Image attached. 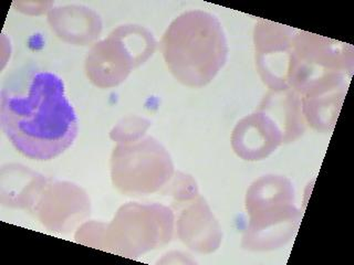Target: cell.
I'll return each mask as SVG.
<instances>
[{
  "label": "cell",
  "instance_id": "cell-7",
  "mask_svg": "<svg viewBox=\"0 0 354 265\" xmlns=\"http://www.w3.org/2000/svg\"><path fill=\"white\" fill-rule=\"evenodd\" d=\"M173 213L163 206L127 204L111 224L113 251L127 257H138L171 240Z\"/></svg>",
  "mask_w": 354,
  "mask_h": 265
},
{
  "label": "cell",
  "instance_id": "cell-8",
  "mask_svg": "<svg viewBox=\"0 0 354 265\" xmlns=\"http://www.w3.org/2000/svg\"><path fill=\"white\" fill-rule=\"evenodd\" d=\"M297 31L288 26L263 19H260L254 28L258 72L272 91H285L290 88L288 77Z\"/></svg>",
  "mask_w": 354,
  "mask_h": 265
},
{
  "label": "cell",
  "instance_id": "cell-4",
  "mask_svg": "<svg viewBox=\"0 0 354 265\" xmlns=\"http://www.w3.org/2000/svg\"><path fill=\"white\" fill-rule=\"evenodd\" d=\"M354 70L350 44L297 31L293 40L288 84L301 97L348 90Z\"/></svg>",
  "mask_w": 354,
  "mask_h": 265
},
{
  "label": "cell",
  "instance_id": "cell-11",
  "mask_svg": "<svg viewBox=\"0 0 354 265\" xmlns=\"http://www.w3.org/2000/svg\"><path fill=\"white\" fill-rule=\"evenodd\" d=\"M180 235L184 242L199 252L214 251L221 241L218 226L205 202L193 206L182 215Z\"/></svg>",
  "mask_w": 354,
  "mask_h": 265
},
{
  "label": "cell",
  "instance_id": "cell-2",
  "mask_svg": "<svg viewBox=\"0 0 354 265\" xmlns=\"http://www.w3.org/2000/svg\"><path fill=\"white\" fill-rule=\"evenodd\" d=\"M160 49L171 75L189 88L207 86L228 57L221 21L204 10L186 11L175 18L164 33Z\"/></svg>",
  "mask_w": 354,
  "mask_h": 265
},
{
  "label": "cell",
  "instance_id": "cell-9",
  "mask_svg": "<svg viewBox=\"0 0 354 265\" xmlns=\"http://www.w3.org/2000/svg\"><path fill=\"white\" fill-rule=\"evenodd\" d=\"M283 143V134L270 116L258 110L238 121L232 146L243 160L257 161L269 157Z\"/></svg>",
  "mask_w": 354,
  "mask_h": 265
},
{
  "label": "cell",
  "instance_id": "cell-12",
  "mask_svg": "<svg viewBox=\"0 0 354 265\" xmlns=\"http://www.w3.org/2000/svg\"><path fill=\"white\" fill-rule=\"evenodd\" d=\"M346 91L348 90H337L302 97L300 99L304 119L315 130L331 132L339 117Z\"/></svg>",
  "mask_w": 354,
  "mask_h": 265
},
{
  "label": "cell",
  "instance_id": "cell-5",
  "mask_svg": "<svg viewBox=\"0 0 354 265\" xmlns=\"http://www.w3.org/2000/svg\"><path fill=\"white\" fill-rule=\"evenodd\" d=\"M155 49L156 41L147 28L120 26L90 50L86 59V75L101 88L120 86L133 69L152 57Z\"/></svg>",
  "mask_w": 354,
  "mask_h": 265
},
{
  "label": "cell",
  "instance_id": "cell-1",
  "mask_svg": "<svg viewBox=\"0 0 354 265\" xmlns=\"http://www.w3.org/2000/svg\"><path fill=\"white\" fill-rule=\"evenodd\" d=\"M0 123L15 148L39 161L66 152L79 130L62 79L35 66H24L6 77L0 93Z\"/></svg>",
  "mask_w": 354,
  "mask_h": 265
},
{
  "label": "cell",
  "instance_id": "cell-3",
  "mask_svg": "<svg viewBox=\"0 0 354 265\" xmlns=\"http://www.w3.org/2000/svg\"><path fill=\"white\" fill-rule=\"evenodd\" d=\"M248 226L243 248L250 251H272L292 240L301 222V211L295 204L292 182L283 176L267 175L247 191Z\"/></svg>",
  "mask_w": 354,
  "mask_h": 265
},
{
  "label": "cell",
  "instance_id": "cell-6",
  "mask_svg": "<svg viewBox=\"0 0 354 265\" xmlns=\"http://www.w3.org/2000/svg\"><path fill=\"white\" fill-rule=\"evenodd\" d=\"M111 164L114 186L131 196L158 191L174 171L169 153L152 137L116 147Z\"/></svg>",
  "mask_w": 354,
  "mask_h": 265
},
{
  "label": "cell",
  "instance_id": "cell-10",
  "mask_svg": "<svg viewBox=\"0 0 354 265\" xmlns=\"http://www.w3.org/2000/svg\"><path fill=\"white\" fill-rule=\"evenodd\" d=\"M260 112L270 116L283 134V143H291L304 134V117L301 99L292 88L269 93L260 106Z\"/></svg>",
  "mask_w": 354,
  "mask_h": 265
}]
</instances>
